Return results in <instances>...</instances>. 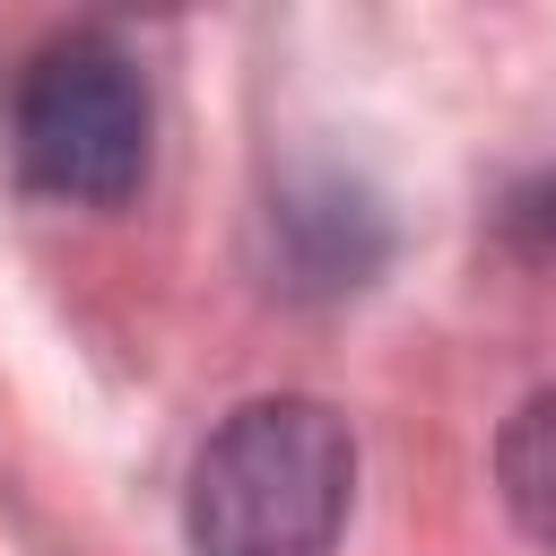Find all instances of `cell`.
<instances>
[{
  "label": "cell",
  "instance_id": "3",
  "mask_svg": "<svg viewBox=\"0 0 556 556\" xmlns=\"http://www.w3.org/2000/svg\"><path fill=\"white\" fill-rule=\"evenodd\" d=\"M495 478H504L513 521L556 556V391L521 400V417H513L504 443H495Z\"/></svg>",
  "mask_w": 556,
  "mask_h": 556
},
{
  "label": "cell",
  "instance_id": "2",
  "mask_svg": "<svg viewBox=\"0 0 556 556\" xmlns=\"http://www.w3.org/2000/svg\"><path fill=\"white\" fill-rule=\"evenodd\" d=\"M9 148L17 174L52 200L113 208L148 174V78L122 43L70 35L43 43L9 96Z\"/></svg>",
  "mask_w": 556,
  "mask_h": 556
},
{
  "label": "cell",
  "instance_id": "1",
  "mask_svg": "<svg viewBox=\"0 0 556 556\" xmlns=\"http://www.w3.org/2000/svg\"><path fill=\"white\" fill-rule=\"evenodd\" d=\"M356 495V443L321 400H243L191 460V556H330Z\"/></svg>",
  "mask_w": 556,
  "mask_h": 556
}]
</instances>
